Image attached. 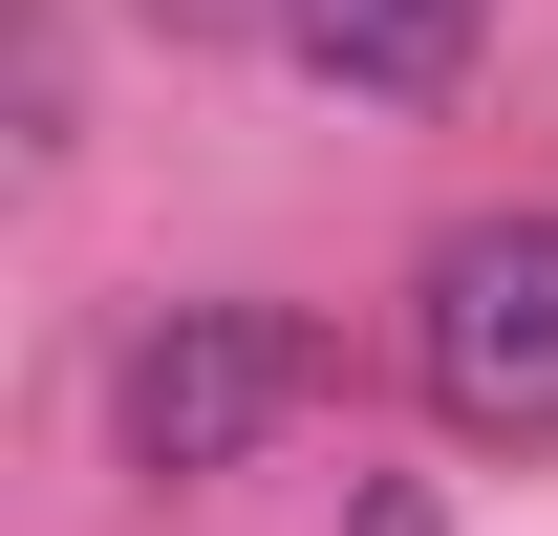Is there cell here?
I'll use <instances>...</instances> for the list:
<instances>
[{"instance_id":"cell-1","label":"cell","mask_w":558,"mask_h":536,"mask_svg":"<svg viewBox=\"0 0 558 536\" xmlns=\"http://www.w3.org/2000/svg\"><path fill=\"white\" fill-rule=\"evenodd\" d=\"M409 387L473 451H558V215H451L409 279Z\"/></svg>"},{"instance_id":"cell-2","label":"cell","mask_w":558,"mask_h":536,"mask_svg":"<svg viewBox=\"0 0 558 536\" xmlns=\"http://www.w3.org/2000/svg\"><path fill=\"white\" fill-rule=\"evenodd\" d=\"M301 387H323V343L279 322V301H150V322L108 343V451H130L150 494H215Z\"/></svg>"},{"instance_id":"cell-3","label":"cell","mask_w":558,"mask_h":536,"mask_svg":"<svg viewBox=\"0 0 558 536\" xmlns=\"http://www.w3.org/2000/svg\"><path fill=\"white\" fill-rule=\"evenodd\" d=\"M279 65H301V86H344V108H451L473 0H279Z\"/></svg>"},{"instance_id":"cell-4","label":"cell","mask_w":558,"mask_h":536,"mask_svg":"<svg viewBox=\"0 0 558 536\" xmlns=\"http://www.w3.org/2000/svg\"><path fill=\"white\" fill-rule=\"evenodd\" d=\"M344 536H429V494H409V472H387V494H365V515H344Z\"/></svg>"},{"instance_id":"cell-5","label":"cell","mask_w":558,"mask_h":536,"mask_svg":"<svg viewBox=\"0 0 558 536\" xmlns=\"http://www.w3.org/2000/svg\"><path fill=\"white\" fill-rule=\"evenodd\" d=\"M150 22H258V44H279V0H150Z\"/></svg>"}]
</instances>
